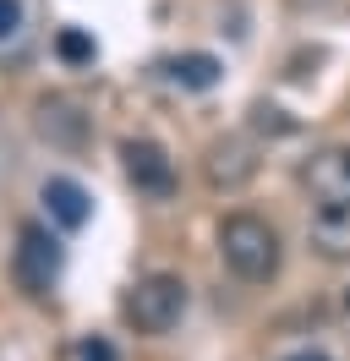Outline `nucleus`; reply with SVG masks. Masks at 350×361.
I'll return each instance as SVG.
<instances>
[{"label": "nucleus", "mask_w": 350, "mask_h": 361, "mask_svg": "<svg viewBox=\"0 0 350 361\" xmlns=\"http://www.w3.org/2000/svg\"><path fill=\"white\" fill-rule=\"evenodd\" d=\"M219 257H224V269L246 279V285H268L274 274H279V230L258 219V214H230L224 225H219Z\"/></svg>", "instance_id": "1"}, {"label": "nucleus", "mask_w": 350, "mask_h": 361, "mask_svg": "<svg viewBox=\"0 0 350 361\" xmlns=\"http://www.w3.org/2000/svg\"><path fill=\"white\" fill-rule=\"evenodd\" d=\"M121 312H126V323L137 334H170L186 317V285L175 274H148V279H137L126 290Z\"/></svg>", "instance_id": "2"}, {"label": "nucleus", "mask_w": 350, "mask_h": 361, "mask_svg": "<svg viewBox=\"0 0 350 361\" xmlns=\"http://www.w3.org/2000/svg\"><path fill=\"white\" fill-rule=\"evenodd\" d=\"M55 274H61V247L49 241V230L44 225H22L17 252H11V279H17L28 295H49Z\"/></svg>", "instance_id": "3"}, {"label": "nucleus", "mask_w": 350, "mask_h": 361, "mask_svg": "<svg viewBox=\"0 0 350 361\" xmlns=\"http://www.w3.org/2000/svg\"><path fill=\"white\" fill-rule=\"evenodd\" d=\"M301 186L318 197V203H345L350 197V148L334 142V148H318V154L301 164Z\"/></svg>", "instance_id": "4"}, {"label": "nucleus", "mask_w": 350, "mask_h": 361, "mask_svg": "<svg viewBox=\"0 0 350 361\" xmlns=\"http://www.w3.org/2000/svg\"><path fill=\"white\" fill-rule=\"evenodd\" d=\"M121 159H126V180L137 192H148V197H170L175 192V164L159 142H126Z\"/></svg>", "instance_id": "5"}, {"label": "nucleus", "mask_w": 350, "mask_h": 361, "mask_svg": "<svg viewBox=\"0 0 350 361\" xmlns=\"http://www.w3.org/2000/svg\"><path fill=\"white\" fill-rule=\"evenodd\" d=\"M306 241H312V252L328 257V263H350V197L345 203H323L318 208Z\"/></svg>", "instance_id": "6"}, {"label": "nucleus", "mask_w": 350, "mask_h": 361, "mask_svg": "<svg viewBox=\"0 0 350 361\" xmlns=\"http://www.w3.org/2000/svg\"><path fill=\"white\" fill-rule=\"evenodd\" d=\"M39 132L55 142V148H83L88 142V115L77 99H61V93H49L39 99Z\"/></svg>", "instance_id": "7"}, {"label": "nucleus", "mask_w": 350, "mask_h": 361, "mask_svg": "<svg viewBox=\"0 0 350 361\" xmlns=\"http://www.w3.org/2000/svg\"><path fill=\"white\" fill-rule=\"evenodd\" d=\"M44 208H49V219H55V225L83 230L88 214H93V197H88L71 176H49V180H44Z\"/></svg>", "instance_id": "8"}, {"label": "nucleus", "mask_w": 350, "mask_h": 361, "mask_svg": "<svg viewBox=\"0 0 350 361\" xmlns=\"http://www.w3.org/2000/svg\"><path fill=\"white\" fill-rule=\"evenodd\" d=\"M258 176V148L246 142V137H230V142H219L214 154H208V180L214 186H241V180H252Z\"/></svg>", "instance_id": "9"}, {"label": "nucleus", "mask_w": 350, "mask_h": 361, "mask_svg": "<svg viewBox=\"0 0 350 361\" xmlns=\"http://www.w3.org/2000/svg\"><path fill=\"white\" fill-rule=\"evenodd\" d=\"M219 71L224 66H219L214 55H175L170 61V77L181 82V88H192V93H208L219 82Z\"/></svg>", "instance_id": "10"}, {"label": "nucleus", "mask_w": 350, "mask_h": 361, "mask_svg": "<svg viewBox=\"0 0 350 361\" xmlns=\"http://www.w3.org/2000/svg\"><path fill=\"white\" fill-rule=\"evenodd\" d=\"M55 49H61L66 66H88V61H93V39H88V33H77V27H61Z\"/></svg>", "instance_id": "11"}, {"label": "nucleus", "mask_w": 350, "mask_h": 361, "mask_svg": "<svg viewBox=\"0 0 350 361\" xmlns=\"http://www.w3.org/2000/svg\"><path fill=\"white\" fill-rule=\"evenodd\" d=\"M22 33V0H0V44H11Z\"/></svg>", "instance_id": "12"}, {"label": "nucleus", "mask_w": 350, "mask_h": 361, "mask_svg": "<svg viewBox=\"0 0 350 361\" xmlns=\"http://www.w3.org/2000/svg\"><path fill=\"white\" fill-rule=\"evenodd\" d=\"M77 356H83V361H121V356H115V345H109V339H99V334L83 339V350H77Z\"/></svg>", "instance_id": "13"}, {"label": "nucleus", "mask_w": 350, "mask_h": 361, "mask_svg": "<svg viewBox=\"0 0 350 361\" xmlns=\"http://www.w3.org/2000/svg\"><path fill=\"white\" fill-rule=\"evenodd\" d=\"M284 361H328L323 350H296V356H284Z\"/></svg>", "instance_id": "14"}, {"label": "nucleus", "mask_w": 350, "mask_h": 361, "mask_svg": "<svg viewBox=\"0 0 350 361\" xmlns=\"http://www.w3.org/2000/svg\"><path fill=\"white\" fill-rule=\"evenodd\" d=\"M339 307H345V312H350V279H345V290H339Z\"/></svg>", "instance_id": "15"}]
</instances>
